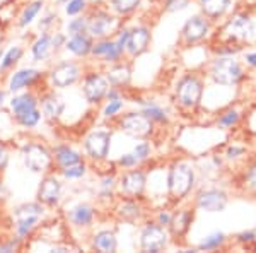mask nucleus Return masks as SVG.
Listing matches in <instances>:
<instances>
[{
	"label": "nucleus",
	"instance_id": "f257e3e1",
	"mask_svg": "<svg viewBox=\"0 0 256 253\" xmlns=\"http://www.w3.org/2000/svg\"><path fill=\"white\" fill-rule=\"evenodd\" d=\"M256 24L251 19V16L248 12H238L230 19H227V23L222 26L220 30V38L226 43H234L242 47V43L250 41L254 36Z\"/></svg>",
	"mask_w": 256,
	"mask_h": 253
},
{
	"label": "nucleus",
	"instance_id": "f03ea898",
	"mask_svg": "<svg viewBox=\"0 0 256 253\" xmlns=\"http://www.w3.org/2000/svg\"><path fill=\"white\" fill-rule=\"evenodd\" d=\"M244 69L234 57H220L218 55L210 65V77L218 86L232 88L244 81Z\"/></svg>",
	"mask_w": 256,
	"mask_h": 253
},
{
	"label": "nucleus",
	"instance_id": "7ed1b4c3",
	"mask_svg": "<svg viewBox=\"0 0 256 253\" xmlns=\"http://www.w3.org/2000/svg\"><path fill=\"white\" fill-rule=\"evenodd\" d=\"M195 185V171L186 163H176L169 168L168 192L172 200H183Z\"/></svg>",
	"mask_w": 256,
	"mask_h": 253
},
{
	"label": "nucleus",
	"instance_id": "20e7f679",
	"mask_svg": "<svg viewBox=\"0 0 256 253\" xmlns=\"http://www.w3.org/2000/svg\"><path fill=\"white\" fill-rule=\"evenodd\" d=\"M204 98V82L200 77L188 74L176 84V103L184 110H195Z\"/></svg>",
	"mask_w": 256,
	"mask_h": 253
},
{
	"label": "nucleus",
	"instance_id": "39448f33",
	"mask_svg": "<svg viewBox=\"0 0 256 253\" xmlns=\"http://www.w3.org/2000/svg\"><path fill=\"white\" fill-rule=\"evenodd\" d=\"M168 246V233L159 222H148L140 234V248L144 251L159 253Z\"/></svg>",
	"mask_w": 256,
	"mask_h": 253
},
{
	"label": "nucleus",
	"instance_id": "423d86ee",
	"mask_svg": "<svg viewBox=\"0 0 256 253\" xmlns=\"http://www.w3.org/2000/svg\"><path fill=\"white\" fill-rule=\"evenodd\" d=\"M212 30V21L202 16H193L184 23L183 30H181V40L186 45H195L204 41L210 35Z\"/></svg>",
	"mask_w": 256,
	"mask_h": 253
},
{
	"label": "nucleus",
	"instance_id": "0eeeda50",
	"mask_svg": "<svg viewBox=\"0 0 256 253\" xmlns=\"http://www.w3.org/2000/svg\"><path fill=\"white\" fill-rule=\"evenodd\" d=\"M120 128H122L125 134L132 135V137L146 139V137H148L152 134L154 122L148 120L142 111H140V113H126L120 118Z\"/></svg>",
	"mask_w": 256,
	"mask_h": 253
},
{
	"label": "nucleus",
	"instance_id": "6e6552de",
	"mask_svg": "<svg viewBox=\"0 0 256 253\" xmlns=\"http://www.w3.org/2000/svg\"><path fill=\"white\" fill-rule=\"evenodd\" d=\"M24 164L32 173H43L52 166V154L41 144H28L24 147Z\"/></svg>",
	"mask_w": 256,
	"mask_h": 253
},
{
	"label": "nucleus",
	"instance_id": "1a4fd4ad",
	"mask_svg": "<svg viewBox=\"0 0 256 253\" xmlns=\"http://www.w3.org/2000/svg\"><path fill=\"white\" fill-rule=\"evenodd\" d=\"M229 204V197L220 188H207L196 195V207L204 212H222Z\"/></svg>",
	"mask_w": 256,
	"mask_h": 253
},
{
	"label": "nucleus",
	"instance_id": "9d476101",
	"mask_svg": "<svg viewBox=\"0 0 256 253\" xmlns=\"http://www.w3.org/2000/svg\"><path fill=\"white\" fill-rule=\"evenodd\" d=\"M110 146H111V132H106V130H96L92 134L88 135L84 142V147L88 151L89 157L96 161H101V159H106L110 152Z\"/></svg>",
	"mask_w": 256,
	"mask_h": 253
},
{
	"label": "nucleus",
	"instance_id": "9b49d317",
	"mask_svg": "<svg viewBox=\"0 0 256 253\" xmlns=\"http://www.w3.org/2000/svg\"><path fill=\"white\" fill-rule=\"evenodd\" d=\"M114 28H116V19L108 12L99 11L88 18V33L92 38H106L110 33L114 31Z\"/></svg>",
	"mask_w": 256,
	"mask_h": 253
},
{
	"label": "nucleus",
	"instance_id": "f8f14e48",
	"mask_svg": "<svg viewBox=\"0 0 256 253\" xmlns=\"http://www.w3.org/2000/svg\"><path fill=\"white\" fill-rule=\"evenodd\" d=\"M147 176L142 169H132L120 178V188L126 197H140L146 190Z\"/></svg>",
	"mask_w": 256,
	"mask_h": 253
},
{
	"label": "nucleus",
	"instance_id": "ddd939ff",
	"mask_svg": "<svg viewBox=\"0 0 256 253\" xmlns=\"http://www.w3.org/2000/svg\"><path fill=\"white\" fill-rule=\"evenodd\" d=\"M110 89L108 77L101 74H90L86 77L84 82V96L89 103H99L102 98H106V93Z\"/></svg>",
	"mask_w": 256,
	"mask_h": 253
},
{
	"label": "nucleus",
	"instance_id": "4468645a",
	"mask_svg": "<svg viewBox=\"0 0 256 253\" xmlns=\"http://www.w3.org/2000/svg\"><path fill=\"white\" fill-rule=\"evenodd\" d=\"M79 76H80V70L72 62H64V64L56 65L52 70V81L56 88H68V86L76 84Z\"/></svg>",
	"mask_w": 256,
	"mask_h": 253
},
{
	"label": "nucleus",
	"instance_id": "2eb2a0df",
	"mask_svg": "<svg viewBox=\"0 0 256 253\" xmlns=\"http://www.w3.org/2000/svg\"><path fill=\"white\" fill-rule=\"evenodd\" d=\"M148 43H150V30L146 26L134 28V30L130 31V35H128V41H126L128 55L130 57L142 55L148 48Z\"/></svg>",
	"mask_w": 256,
	"mask_h": 253
},
{
	"label": "nucleus",
	"instance_id": "dca6fc26",
	"mask_svg": "<svg viewBox=\"0 0 256 253\" xmlns=\"http://www.w3.org/2000/svg\"><path fill=\"white\" fill-rule=\"evenodd\" d=\"M60 193H62V185L56 178L46 176L41 180V185L38 188V200L43 202L46 205H55L60 200Z\"/></svg>",
	"mask_w": 256,
	"mask_h": 253
},
{
	"label": "nucleus",
	"instance_id": "f3484780",
	"mask_svg": "<svg viewBox=\"0 0 256 253\" xmlns=\"http://www.w3.org/2000/svg\"><path fill=\"white\" fill-rule=\"evenodd\" d=\"M202 14L210 21H218L229 12L232 0H198Z\"/></svg>",
	"mask_w": 256,
	"mask_h": 253
},
{
	"label": "nucleus",
	"instance_id": "a211bd4d",
	"mask_svg": "<svg viewBox=\"0 0 256 253\" xmlns=\"http://www.w3.org/2000/svg\"><path fill=\"white\" fill-rule=\"evenodd\" d=\"M193 222V210L190 209H180L172 214L171 222H169V229L174 236H184L190 231Z\"/></svg>",
	"mask_w": 256,
	"mask_h": 253
},
{
	"label": "nucleus",
	"instance_id": "6ab92c4d",
	"mask_svg": "<svg viewBox=\"0 0 256 253\" xmlns=\"http://www.w3.org/2000/svg\"><path fill=\"white\" fill-rule=\"evenodd\" d=\"M92 40L90 36H88L86 33H80V35H72L70 40L65 41V48L68 52H72L74 55L77 57H86L92 52Z\"/></svg>",
	"mask_w": 256,
	"mask_h": 253
},
{
	"label": "nucleus",
	"instance_id": "aec40b11",
	"mask_svg": "<svg viewBox=\"0 0 256 253\" xmlns=\"http://www.w3.org/2000/svg\"><path fill=\"white\" fill-rule=\"evenodd\" d=\"M108 82L111 88H118L122 89L123 86H128L130 84V79H132V70L128 65H114V67H111L108 70Z\"/></svg>",
	"mask_w": 256,
	"mask_h": 253
},
{
	"label": "nucleus",
	"instance_id": "412c9836",
	"mask_svg": "<svg viewBox=\"0 0 256 253\" xmlns=\"http://www.w3.org/2000/svg\"><path fill=\"white\" fill-rule=\"evenodd\" d=\"M40 77V74L32 69H22L19 72H16L14 76L10 77V82H9V89L14 93V91H20L22 88H28L31 86L36 79Z\"/></svg>",
	"mask_w": 256,
	"mask_h": 253
},
{
	"label": "nucleus",
	"instance_id": "4be33fe9",
	"mask_svg": "<svg viewBox=\"0 0 256 253\" xmlns=\"http://www.w3.org/2000/svg\"><path fill=\"white\" fill-rule=\"evenodd\" d=\"M94 248L98 251H102V253H113L116 251V236H114L113 231H99V233L94 236Z\"/></svg>",
	"mask_w": 256,
	"mask_h": 253
},
{
	"label": "nucleus",
	"instance_id": "5701e85b",
	"mask_svg": "<svg viewBox=\"0 0 256 253\" xmlns=\"http://www.w3.org/2000/svg\"><path fill=\"white\" fill-rule=\"evenodd\" d=\"M38 106V101L32 94H20V96H16L14 99L10 101V108L14 111L16 117H20V115L28 113V111L34 110Z\"/></svg>",
	"mask_w": 256,
	"mask_h": 253
},
{
	"label": "nucleus",
	"instance_id": "b1692460",
	"mask_svg": "<svg viewBox=\"0 0 256 253\" xmlns=\"http://www.w3.org/2000/svg\"><path fill=\"white\" fill-rule=\"evenodd\" d=\"M70 219L76 226H89L94 219V210L90 205L80 204L77 207H74L72 212H70Z\"/></svg>",
	"mask_w": 256,
	"mask_h": 253
},
{
	"label": "nucleus",
	"instance_id": "393cba45",
	"mask_svg": "<svg viewBox=\"0 0 256 253\" xmlns=\"http://www.w3.org/2000/svg\"><path fill=\"white\" fill-rule=\"evenodd\" d=\"M55 159L62 168H67V166H72V164H77L82 161V157L79 156V152L72 151L70 147L67 146H60L55 149Z\"/></svg>",
	"mask_w": 256,
	"mask_h": 253
},
{
	"label": "nucleus",
	"instance_id": "a878e982",
	"mask_svg": "<svg viewBox=\"0 0 256 253\" xmlns=\"http://www.w3.org/2000/svg\"><path fill=\"white\" fill-rule=\"evenodd\" d=\"M41 106H43V113L46 115L48 118H58L62 115V111H64V101H62L58 96H55V94H48V96L43 99Z\"/></svg>",
	"mask_w": 256,
	"mask_h": 253
},
{
	"label": "nucleus",
	"instance_id": "bb28decb",
	"mask_svg": "<svg viewBox=\"0 0 256 253\" xmlns=\"http://www.w3.org/2000/svg\"><path fill=\"white\" fill-rule=\"evenodd\" d=\"M52 48H53L52 36H50V35H43L41 38H38V40L34 41L31 52H32V55H34L36 60H44L50 55Z\"/></svg>",
	"mask_w": 256,
	"mask_h": 253
},
{
	"label": "nucleus",
	"instance_id": "cd10ccee",
	"mask_svg": "<svg viewBox=\"0 0 256 253\" xmlns=\"http://www.w3.org/2000/svg\"><path fill=\"white\" fill-rule=\"evenodd\" d=\"M227 241L226 234L220 233V231H216V233L208 234L207 238H204V241L198 244V250L200 251H212V250H218V248L224 246V243Z\"/></svg>",
	"mask_w": 256,
	"mask_h": 253
},
{
	"label": "nucleus",
	"instance_id": "c85d7f7f",
	"mask_svg": "<svg viewBox=\"0 0 256 253\" xmlns=\"http://www.w3.org/2000/svg\"><path fill=\"white\" fill-rule=\"evenodd\" d=\"M118 214L122 219L132 222V221H137V219L140 217L142 209H140V205L135 200H125L122 205L118 207Z\"/></svg>",
	"mask_w": 256,
	"mask_h": 253
},
{
	"label": "nucleus",
	"instance_id": "c756f323",
	"mask_svg": "<svg viewBox=\"0 0 256 253\" xmlns=\"http://www.w3.org/2000/svg\"><path fill=\"white\" fill-rule=\"evenodd\" d=\"M140 103H142V101H140ZM142 105H144L142 113L146 115L148 120H152L154 123H166L168 122L166 111H164L160 106L154 105V103H142Z\"/></svg>",
	"mask_w": 256,
	"mask_h": 253
},
{
	"label": "nucleus",
	"instance_id": "7c9ffc66",
	"mask_svg": "<svg viewBox=\"0 0 256 253\" xmlns=\"http://www.w3.org/2000/svg\"><path fill=\"white\" fill-rule=\"evenodd\" d=\"M142 0H111V7L118 14H130L140 6Z\"/></svg>",
	"mask_w": 256,
	"mask_h": 253
},
{
	"label": "nucleus",
	"instance_id": "2f4dec72",
	"mask_svg": "<svg viewBox=\"0 0 256 253\" xmlns=\"http://www.w3.org/2000/svg\"><path fill=\"white\" fill-rule=\"evenodd\" d=\"M41 6H43V2L41 0H36V2H32L31 6L26 7V11L22 12V16H20V21L19 24L20 26H28V24H31L32 21H34V18L38 16V12L41 11Z\"/></svg>",
	"mask_w": 256,
	"mask_h": 253
},
{
	"label": "nucleus",
	"instance_id": "473e14b6",
	"mask_svg": "<svg viewBox=\"0 0 256 253\" xmlns=\"http://www.w3.org/2000/svg\"><path fill=\"white\" fill-rule=\"evenodd\" d=\"M40 215H26V217L18 219V234L19 238H24L30 231L34 227V224L38 222Z\"/></svg>",
	"mask_w": 256,
	"mask_h": 253
},
{
	"label": "nucleus",
	"instance_id": "72a5a7b5",
	"mask_svg": "<svg viewBox=\"0 0 256 253\" xmlns=\"http://www.w3.org/2000/svg\"><path fill=\"white\" fill-rule=\"evenodd\" d=\"M239 123V111L238 110H227L218 117L217 125L222 128H230Z\"/></svg>",
	"mask_w": 256,
	"mask_h": 253
},
{
	"label": "nucleus",
	"instance_id": "f704fd0d",
	"mask_svg": "<svg viewBox=\"0 0 256 253\" xmlns=\"http://www.w3.org/2000/svg\"><path fill=\"white\" fill-rule=\"evenodd\" d=\"M20 57H22V48H19V47L10 48L9 52L4 55L2 62H0V70H7L9 67H12V65H14Z\"/></svg>",
	"mask_w": 256,
	"mask_h": 253
},
{
	"label": "nucleus",
	"instance_id": "c9c22d12",
	"mask_svg": "<svg viewBox=\"0 0 256 253\" xmlns=\"http://www.w3.org/2000/svg\"><path fill=\"white\" fill-rule=\"evenodd\" d=\"M16 118H18V122L22 127H36L38 125V122L41 120V113L34 108V110L28 111V113L20 115V117H16Z\"/></svg>",
	"mask_w": 256,
	"mask_h": 253
},
{
	"label": "nucleus",
	"instance_id": "e433bc0d",
	"mask_svg": "<svg viewBox=\"0 0 256 253\" xmlns=\"http://www.w3.org/2000/svg\"><path fill=\"white\" fill-rule=\"evenodd\" d=\"M43 214V207L40 204H26V205H20L16 209V217H26V215H41Z\"/></svg>",
	"mask_w": 256,
	"mask_h": 253
},
{
	"label": "nucleus",
	"instance_id": "4c0bfd02",
	"mask_svg": "<svg viewBox=\"0 0 256 253\" xmlns=\"http://www.w3.org/2000/svg\"><path fill=\"white\" fill-rule=\"evenodd\" d=\"M86 175V164L84 163H77L72 166H67L64 168V176L68 178V180H77V178H82Z\"/></svg>",
	"mask_w": 256,
	"mask_h": 253
},
{
	"label": "nucleus",
	"instance_id": "58836bf2",
	"mask_svg": "<svg viewBox=\"0 0 256 253\" xmlns=\"http://www.w3.org/2000/svg\"><path fill=\"white\" fill-rule=\"evenodd\" d=\"M113 45H114V41L102 38L101 41H99V43L92 45V52H90V53H92V55H96V57H101V59H104V57L111 52Z\"/></svg>",
	"mask_w": 256,
	"mask_h": 253
},
{
	"label": "nucleus",
	"instance_id": "ea45409f",
	"mask_svg": "<svg viewBox=\"0 0 256 253\" xmlns=\"http://www.w3.org/2000/svg\"><path fill=\"white\" fill-rule=\"evenodd\" d=\"M80 33H88V18L72 19L68 23V35H80Z\"/></svg>",
	"mask_w": 256,
	"mask_h": 253
},
{
	"label": "nucleus",
	"instance_id": "a19ab883",
	"mask_svg": "<svg viewBox=\"0 0 256 253\" xmlns=\"http://www.w3.org/2000/svg\"><path fill=\"white\" fill-rule=\"evenodd\" d=\"M242 183H244L246 188L256 192V163L248 166V169L244 171V178H242Z\"/></svg>",
	"mask_w": 256,
	"mask_h": 253
},
{
	"label": "nucleus",
	"instance_id": "79ce46f5",
	"mask_svg": "<svg viewBox=\"0 0 256 253\" xmlns=\"http://www.w3.org/2000/svg\"><path fill=\"white\" fill-rule=\"evenodd\" d=\"M123 108V101H122V98H118V99H111V101L106 105L104 108V111H102V115H104L106 118H110V117H114V115L118 113L120 110Z\"/></svg>",
	"mask_w": 256,
	"mask_h": 253
},
{
	"label": "nucleus",
	"instance_id": "37998d69",
	"mask_svg": "<svg viewBox=\"0 0 256 253\" xmlns=\"http://www.w3.org/2000/svg\"><path fill=\"white\" fill-rule=\"evenodd\" d=\"M86 9V0H70L65 6V12L68 16H77Z\"/></svg>",
	"mask_w": 256,
	"mask_h": 253
},
{
	"label": "nucleus",
	"instance_id": "c03bdc74",
	"mask_svg": "<svg viewBox=\"0 0 256 253\" xmlns=\"http://www.w3.org/2000/svg\"><path fill=\"white\" fill-rule=\"evenodd\" d=\"M190 2L192 0H166V4H164V9L168 12H178V11H183L186 9L190 6Z\"/></svg>",
	"mask_w": 256,
	"mask_h": 253
},
{
	"label": "nucleus",
	"instance_id": "a18cd8bd",
	"mask_svg": "<svg viewBox=\"0 0 256 253\" xmlns=\"http://www.w3.org/2000/svg\"><path fill=\"white\" fill-rule=\"evenodd\" d=\"M138 163H140V159L134 154V152H130V154H123L118 159V164L123 166V168H134V166H137Z\"/></svg>",
	"mask_w": 256,
	"mask_h": 253
},
{
	"label": "nucleus",
	"instance_id": "49530a36",
	"mask_svg": "<svg viewBox=\"0 0 256 253\" xmlns=\"http://www.w3.org/2000/svg\"><path fill=\"white\" fill-rule=\"evenodd\" d=\"M134 154L138 157L140 161L147 159L148 156H150V146H148V142H140L135 146L134 149Z\"/></svg>",
	"mask_w": 256,
	"mask_h": 253
},
{
	"label": "nucleus",
	"instance_id": "de8ad7c7",
	"mask_svg": "<svg viewBox=\"0 0 256 253\" xmlns=\"http://www.w3.org/2000/svg\"><path fill=\"white\" fill-rule=\"evenodd\" d=\"M246 154V147L242 146H229L226 151V157L227 159H238V157Z\"/></svg>",
	"mask_w": 256,
	"mask_h": 253
},
{
	"label": "nucleus",
	"instance_id": "09e8293b",
	"mask_svg": "<svg viewBox=\"0 0 256 253\" xmlns=\"http://www.w3.org/2000/svg\"><path fill=\"white\" fill-rule=\"evenodd\" d=\"M113 186H114V178L106 176L101 181V197H110L111 192H113Z\"/></svg>",
	"mask_w": 256,
	"mask_h": 253
},
{
	"label": "nucleus",
	"instance_id": "8fccbe9b",
	"mask_svg": "<svg viewBox=\"0 0 256 253\" xmlns=\"http://www.w3.org/2000/svg\"><path fill=\"white\" fill-rule=\"evenodd\" d=\"M236 239H238V243H241V244H251V243H254L256 233L254 231H242V233H239L236 236Z\"/></svg>",
	"mask_w": 256,
	"mask_h": 253
},
{
	"label": "nucleus",
	"instance_id": "3c124183",
	"mask_svg": "<svg viewBox=\"0 0 256 253\" xmlns=\"http://www.w3.org/2000/svg\"><path fill=\"white\" fill-rule=\"evenodd\" d=\"M171 217H172V214H169L168 210H162V212L159 214V217H158V222L160 224V226L168 227L169 222H171Z\"/></svg>",
	"mask_w": 256,
	"mask_h": 253
},
{
	"label": "nucleus",
	"instance_id": "603ef678",
	"mask_svg": "<svg viewBox=\"0 0 256 253\" xmlns=\"http://www.w3.org/2000/svg\"><path fill=\"white\" fill-rule=\"evenodd\" d=\"M244 62H246V65H250V67L256 69V52L246 53V55H244Z\"/></svg>",
	"mask_w": 256,
	"mask_h": 253
},
{
	"label": "nucleus",
	"instance_id": "864d4df0",
	"mask_svg": "<svg viewBox=\"0 0 256 253\" xmlns=\"http://www.w3.org/2000/svg\"><path fill=\"white\" fill-rule=\"evenodd\" d=\"M52 43H53V48H58V45L65 43V36H64V35H56V38L53 36V38H52Z\"/></svg>",
	"mask_w": 256,
	"mask_h": 253
},
{
	"label": "nucleus",
	"instance_id": "5fc2aeb1",
	"mask_svg": "<svg viewBox=\"0 0 256 253\" xmlns=\"http://www.w3.org/2000/svg\"><path fill=\"white\" fill-rule=\"evenodd\" d=\"M4 96H6V94H4L2 91H0V106H2V103H4Z\"/></svg>",
	"mask_w": 256,
	"mask_h": 253
},
{
	"label": "nucleus",
	"instance_id": "6e6d98bb",
	"mask_svg": "<svg viewBox=\"0 0 256 253\" xmlns=\"http://www.w3.org/2000/svg\"><path fill=\"white\" fill-rule=\"evenodd\" d=\"M58 2H67V0H58Z\"/></svg>",
	"mask_w": 256,
	"mask_h": 253
},
{
	"label": "nucleus",
	"instance_id": "4d7b16f0",
	"mask_svg": "<svg viewBox=\"0 0 256 253\" xmlns=\"http://www.w3.org/2000/svg\"><path fill=\"white\" fill-rule=\"evenodd\" d=\"M244 2H253V0H244Z\"/></svg>",
	"mask_w": 256,
	"mask_h": 253
},
{
	"label": "nucleus",
	"instance_id": "13d9d810",
	"mask_svg": "<svg viewBox=\"0 0 256 253\" xmlns=\"http://www.w3.org/2000/svg\"><path fill=\"white\" fill-rule=\"evenodd\" d=\"M0 59H2V52H0Z\"/></svg>",
	"mask_w": 256,
	"mask_h": 253
},
{
	"label": "nucleus",
	"instance_id": "bf43d9fd",
	"mask_svg": "<svg viewBox=\"0 0 256 253\" xmlns=\"http://www.w3.org/2000/svg\"><path fill=\"white\" fill-rule=\"evenodd\" d=\"M254 243H256V239H254Z\"/></svg>",
	"mask_w": 256,
	"mask_h": 253
}]
</instances>
